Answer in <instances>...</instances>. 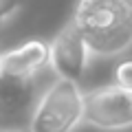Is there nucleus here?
Listing matches in <instances>:
<instances>
[{
  "label": "nucleus",
  "instance_id": "nucleus-1",
  "mask_svg": "<svg viewBox=\"0 0 132 132\" xmlns=\"http://www.w3.org/2000/svg\"><path fill=\"white\" fill-rule=\"evenodd\" d=\"M71 22L93 57L112 60L132 48V5L128 0H77Z\"/></svg>",
  "mask_w": 132,
  "mask_h": 132
},
{
  "label": "nucleus",
  "instance_id": "nucleus-2",
  "mask_svg": "<svg viewBox=\"0 0 132 132\" xmlns=\"http://www.w3.org/2000/svg\"><path fill=\"white\" fill-rule=\"evenodd\" d=\"M86 93L79 84L55 79L42 90L29 121L31 132H75L84 123Z\"/></svg>",
  "mask_w": 132,
  "mask_h": 132
},
{
  "label": "nucleus",
  "instance_id": "nucleus-3",
  "mask_svg": "<svg viewBox=\"0 0 132 132\" xmlns=\"http://www.w3.org/2000/svg\"><path fill=\"white\" fill-rule=\"evenodd\" d=\"M84 123L95 130L119 132L132 128V93L117 84L99 86L86 93Z\"/></svg>",
  "mask_w": 132,
  "mask_h": 132
},
{
  "label": "nucleus",
  "instance_id": "nucleus-4",
  "mask_svg": "<svg viewBox=\"0 0 132 132\" xmlns=\"http://www.w3.org/2000/svg\"><path fill=\"white\" fill-rule=\"evenodd\" d=\"M90 57L93 55L88 44L73 22H66L48 42V68L55 75V79L79 84L81 77L86 75Z\"/></svg>",
  "mask_w": 132,
  "mask_h": 132
},
{
  "label": "nucleus",
  "instance_id": "nucleus-5",
  "mask_svg": "<svg viewBox=\"0 0 132 132\" xmlns=\"http://www.w3.org/2000/svg\"><path fill=\"white\" fill-rule=\"evenodd\" d=\"M35 79H20L0 71V130L29 128L35 104L42 95Z\"/></svg>",
  "mask_w": 132,
  "mask_h": 132
},
{
  "label": "nucleus",
  "instance_id": "nucleus-6",
  "mask_svg": "<svg viewBox=\"0 0 132 132\" xmlns=\"http://www.w3.org/2000/svg\"><path fill=\"white\" fill-rule=\"evenodd\" d=\"M48 68V42L35 38L0 53V71L20 79H35Z\"/></svg>",
  "mask_w": 132,
  "mask_h": 132
},
{
  "label": "nucleus",
  "instance_id": "nucleus-7",
  "mask_svg": "<svg viewBox=\"0 0 132 132\" xmlns=\"http://www.w3.org/2000/svg\"><path fill=\"white\" fill-rule=\"evenodd\" d=\"M24 5H27V0H0V29L13 22L20 15V11L24 9Z\"/></svg>",
  "mask_w": 132,
  "mask_h": 132
},
{
  "label": "nucleus",
  "instance_id": "nucleus-8",
  "mask_svg": "<svg viewBox=\"0 0 132 132\" xmlns=\"http://www.w3.org/2000/svg\"><path fill=\"white\" fill-rule=\"evenodd\" d=\"M114 84L132 93V60H121L114 68Z\"/></svg>",
  "mask_w": 132,
  "mask_h": 132
},
{
  "label": "nucleus",
  "instance_id": "nucleus-9",
  "mask_svg": "<svg viewBox=\"0 0 132 132\" xmlns=\"http://www.w3.org/2000/svg\"><path fill=\"white\" fill-rule=\"evenodd\" d=\"M0 132H31L29 128H9V130H0Z\"/></svg>",
  "mask_w": 132,
  "mask_h": 132
},
{
  "label": "nucleus",
  "instance_id": "nucleus-10",
  "mask_svg": "<svg viewBox=\"0 0 132 132\" xmlns=\"http://www.w3.org/2000/svg\"><path fill=\"white\" fill-rule=\"evenodd\" d=\"M128 2H130V5H132V0H128Z\"/></svg>",
  "mask_w": 132,
  "mask_h": 132
}]
</instances>
